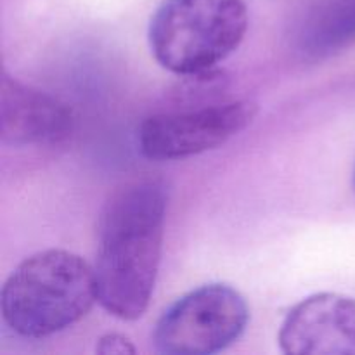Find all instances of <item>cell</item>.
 Segmentation results:
<instances>
[{
  "mask_svg": "<svg viewBox=\"0 0 355 355\" xmlns=\"http://www.w3.org/2000/svg\"><path fill=\"white\" fill-rule=\"evenodd\" d=\"M355 44V0H321L305 16L297 35L304 58H331Z\"/></svg>",
  "mask_w": 355,
  "mask_h": 355,
  "instance_id": "8",
  "label": "cell"
},
{
  "mask_svg": "<svg viewBox=\"0 0 355 355\" xmlns=\"http://www.w3.org/2000/svg\"><path fill=\"white\" fill-rule=\"evenodd\" d=\"M248 319V305L239 291L227 284H205L163 312L153 342L165 355H210L232 345Z\"/></svg>",
  "mask_w": 355,
  "mask_h": 355,
  "instance_id": "4",
  "label": "cell"
},
{
  "mask_svg": "<svg viewBox=\"0 0 355 355\" xmlns=\"http://www.w3.org/2000/svg\"><path fill=\"white\" fill-rule=\"evenodd\" d=\"M96 350L101 355H134L137 352L134 343L120 333H107V335L101 336Z\"/></svg>",
  "mask_w": 355,
  "mask_h": 355,
  "instance_id": "9",
  "label": "cell"
},
{
  "mask_svg": "<svg viewBox=\"0 0 355 355\" xmlns=\"http://www.w3.org/2000/svg\"><path fill=\"white\" fill-rule=\"evenodd\" d=\"M165 214V184L153 179L128 184L104 207L94 274L97 302L114 318L134 321L148 309L162 259Z\"/></svg>",
  "mask_w": 355,
  "mask_h": 355,
  "instance_id": "1",
  "label": "cell"
},
{
  "mask_svg": "<svg viewBox=\"0 0 355 355\" xmlns=\"http://www.w3.org/2000/svg\"><path fill=\"white\" fill-rule=\"evenodd\" d=\"M257 110L253 101L245 99L153 114L139 127V149L153 162H173L201 155L245 130L255 118Z\"/></svg>",
  "mask_w": 355,
  "mask_h": 355,
  "instance_id": "5",
  "label": "cell"
},
{
  "mask_svg": "<svg viewBox=\"0 0 355 355\" xmlns=\"http://www.w3.org/2000/svg\"><path fill=\"white\" fill-rule=\"evenodd\" d=\"M243 0H163L149 24V47L168 71L193 76L211 71L245 38Z\"/></svg>",
  "mask_w": 355,
  "mask_h": 355,
  "instance_id": "3",
  "label": "cell"
},
{
  "mask_svg": "<svg viewBox=\"0 0 355 355\" xmlns=\"http://www.w3.org/2000/svg\"><path fill=\"white\" fill-rule=\"evenodd\" d=\"M277 342L288 355H355V298L307 297L286 314Z\"/></svg>",
  "mask_w": 355,
  "mask_h": 355,
  "instance_id": "6",
  "label": "cell"
},
{
  "mask_svg": "<svg viewBox=\"0 0 355 355\" xmlns=\"http://www.w3.org/2000/svg\"><path fill=\"white\" fill-rule=\"evenodd\" d=\"M73 132L66 104L42 90L2 73L0 78V139L9 146H51Z\"/></svg>",
  "mask_w": 355,
  "mask_h": 355,
  "instance_id": "7",
  "label": "cell"
},
{
  "mask_svg": "<svg viewBox=\"0 0 355 355\" xmlns=\"http://www.w3.org/2000/svg\"><path fill=\"white\" fill-rule=\"evenodd\" d=\"M97 300L94 267L66 250L28 257L0 293L2 319L16 335L45 338L85 318Z\"/></svg>",
  "mask_w": 355,
  "mask_h": 355,
  "instance_id": "2",
  "label": "cell"
},
{
  "mask_svg": "<svg viewBox=\"0 0 355 355\" xmlns=\"http://www.w3.org/2000/svg\"><path fill=\"white\" fill-rule=\"evenodd\" d=\"M354 189H355V170H354Z\"/></svg>",
  "mask_w": 355,
  "mask_h": 355,
  "instance_id": "10",
  "label": "cell"
}]
</instances>
